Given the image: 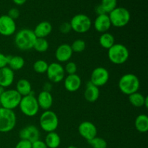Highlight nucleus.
I'll return each instance as SVG.
<instances>
[{
  "label": "nucleus",
  "mask_w": 148,
  "mask_h": 148,
  "mask_svg": "<svg viewBox=\"0 0 148 148\" xmlns=\"http://www.w3.org/2000/svg\"><path fill=\"white\" fill-rule=\"evenodd\" d=\"M64 87L67 91L71 92H76L82 85V79L77 74L67 75L64 79Z\"/></svg>",
  "instance_id": "dca6fc26"
},
{
  "label": "nucleus",
  "mask_w": 148,
  "mask_h": 148,
  "mask_svg": "<svg viewBox=\"0 0 148 148\" xmlns=\"http://www.w3.org/2000/svg\"><path fill=\"white\" fill-rule=\"evenodd\" d=\"M98 41L101 47L108 50L115 44V38L111 33L106 32V33H101Z\"/></svg>",
  "instance_id": "393cba45"
},
{
  "label": "nucleus",
  "mask_w": 148,
  "mask_h": 148,
  "mask_svg": "<svg viewBox=\"0 0 148 148\" xmlns=\"http://www.w3.org/2000/svg\"><path fill=\"white\" fill-rule=\"evenodd\" d=\"M52 88H53V85H52L51 82H45L44 85H43V90L46 91V92H50L51 91Z\"/></svg>",
  "instance_id": "ea45409f"
},
{
  "label": "nucleus",
  "mask_w": 148,
  "mask_h": 148,
  "mask_svg": "<svg viewBox=\"0 0 148 148\" xmlns=\"http://www.w3.org/2000/svg\"><path fill=\"white\" fill-rule=\"evenodd\" d=\"M130 57V51L121 43H115L108 50V58L116 65H121L127 62Z\"/></svg>",
  "instance_id": "7ed1b4c3"
},
{
  "label": "nucleus",
  "mask_w": 148,
  "mask_h": 148,
  "mask_svg": "<svg viewBox=\"0 0 148 148\" xmlns=\"http://www.w3.org/2000/svg\"><path fill=\"white\" fill-rule=\"evenodd\" d=\"M17 124V116L14 111L0 108V132L12 131Z\"/></svg>",
  "instance_id": "6e6552de"
},
{
  "label": "nucleus",
  "mask_w": 148,
  "mask_h": 148,
  "mask_svg": "<svg viewBox=\"0 0 148 148\" xmlns=\"http://www.w3.org/2000/svg\"><path fill=\"white\" fill-rule=\"evenodd\" d=\"M49 64L43 59H38L33 63V70L38 74H44L47 71Z\"/></svg>",
  "instance_id": "c85d7f7f"
},
{
  "label": "nucleus",
  "mask_w": 148,
  "mask_h": 148,
  "mask_svg": "<svg viewBox=\"0 0 148 148\" xmlns=\"http://www.w3.org/2000/svg\"><path fill=\"white\" fill-rule=\"evenodd\" d=\"M101 6L106 14H109L111 11L117 7V0H101Z\"/></svg>",
  "instance_id": "2f4dec72"
},
{
  "label": "nucleus",
  "mask_w": 148,
  "mask_h": 148,
  "mask_svg": "<svg viewBox=\"0 0 148 148\" xmlns=\"http://www.w3.org/2000/svg\"><path fill=\"white\" fill-rule=\"evenodd\" d=\"M67 148H78V147H77L76 146H74V145H70V146H69V147H68Z\"/></svg>",
  "instance_id": "c03bdc74"
},
{
  "label": "nucleus",
  "mask_w": 148,
  "mask_h": 148,
  "mask_svg": "<svg viewBox=\"0 0 148 148\" xmlns=\"http://www.w3.org/2000/svg\"><path fill=\"white\" fill-rule=\"evenodd\" d=\"M46 73L49 80L53 83H59L63 81L66 74L64 66L59 62L49 64Z\"/></svg>",
  "instance_id": "9d476101"
},
{
  "label": "nucleus",
  "mask_w": 148,
  "mask_h": 148,
  "mask_svg": "<svg viewBox=\"0 0 148 148\" xmlns=\"http://www.w3.org/2000/svg\"><path fill=\"white\" fill-rule=\"evenodd\" d=\"M33 30L23 28L15 33L14 36V45L20 51H29L33 48L36 40Z\"/></svg>",
  "instance_id": "f257e3e1"
},
{
  "label": "nucleus",
  "mask_w": 148,
  "mask_h": 148,
  "mask_svg": "<svg viewBox=\"0 0 148 148\" xmlns=\"http://www.w3.org/2000/svg\"><path fill=\"white\" fill-rule=\"evenodd\" d=\"M39 125L41 130L46 132H55L59 127V118L54 111L51 110L44 111L39 118Z\"/></svg>",
  "instance_id": "20e7f679"
},
{
  "label": "nucleus",
  "mask_w": 148,
  "mask_h": 148,
  "mask_svg": "<svg viewBox=\"0 0 148 148\" xmlns=\"http://www.w3.org/2000/svg\"><path fill=\"white\" fill-rule=\"evenodd\" d=\"M20 11H19L18 9L12 8L9 10L7 15H8L10 18L12 19V20H15L16 19H17L19 17H20Z\"/></svg>",
  "instance_id": "c9c22d12"
},
{
  "label": "nucleus",
  "mask_w": 148,
  "mask_h": 148,
  "mask_svg": "<svg viewBox=\"0 0 148 148\" xmlns=\"http://www.w3.org/2000/svg\"><path fill=\"white\" fill-rule=\"evenodd\" d=\"M111 25L116 27H123L127 25L131 20L130 11L124 7H116L108 14Z\"/></svg>",
  "instance_id": "0eeeda50"
},
{
  "label": "nucleus",
  "mask_w": 148,
  "mask_h": 148,
  "mask_svg": "<svg viewBox=\"0 0 148 148\" xmlns=\"http://www.w3.org/2000/svg\"><path fill=\"white\" fill-rule=\"evenodd\" d=\"M0 108H1V104H0Z\"/></svg>",
  "instance_id": "a18cd8bd"
},
{
  "label": "nucleus",
  "mask_w": 148,
  "mask_h": 148,
  "mask_svg": "<svg viewBox=\"0 0 148 148\" xmlns=\"http://www.w3.org/2000/svg\"><path fill=\"white\" fill-rule=\"evenodd\" d=\"M84 97L85 99L89 103H94L100 97V90L99 88L94 85L90 82H88L86 84L85 92H84Z\"/></svg>",
  "instance_id": "412c9836"
},
{
  "label": "nucleus",
  "mask_w": 148,
  "mask_h": 148,
  "mask_svg": "<svg viewBox=\"0 0 148 148\" xmlns=\"http://www.w3.org/2000/svg\"><path fill=\"white\" fill-rule=\"evenodd\" d=\"M145 108L147 109V108H148V97L147 96V98H146V100L145 101V106H144Z\"/></svg>",
  "instance_id": "79ce46f5"
},
{
  "label": "nucleus",
  "mask_w": 148,
  "mask_h": 148,
  "mask_svg": "<svg viewBox=\"0 0 148 148\" xmlns=\"http://www.w3.org/2000/svg\"><path fill=\"white\" fill-rule=\"evenodd\" d=\"M73 55L71 46L68 43L59 45L55 51V57L59 63H65L69 62Z\"/></svg>",
  "instance_id": "2eb2a0df"
},
{
  "label": "nucleus",
  "mask_w": 148,
  "mask_h": 148,
  "mask_svg": "<svg viewBox=\"0 0 148 148\" xmlns=\"http://www.w3.org/2000/svg\"><path fill=\"white\" fill-rule=\"evenodd\" d=\"M20 140H28L30 143L40 140V131L35 125H27L19 132Z\"/></svg>",
  "instance_id": "4468645a"
},
{
  "label": "nucleus",
  "mask_w": 148,
  "mask_h": 148,
  "mask_svg": "<svg viewBox=\"0 0 148 148\" xmlns=\"http://www.w3.org/2000/svg\"><path fill=\"white\" fill-rule=\"evenodd\" d=\"M119 89L126 95L138 92L140 87V81L138 77L132 73H127L122 75L119 80Z\"/></svg>",
  "instance_id": "f03ea898"
},
{
  "label": "nucleus",
  "mask_w": 148,
  "mask_h": 148,
  "mask_svg": "<svg viewBox=\"0 0 148 148\" xmlns=\"http://www.w3.org/2000/svg\"><path fill=\"white\" fill-rule=\"evenodd\" d=\"M12 1H13V2L16 4V5L20 6V5H23V4H24L27 1V0H12Z\"/></svg>",
  "instance_id": "a19ab883"
},
{
  "label": "nucleus",
  "mask_w": 148,
  "mask_h": 148,
  "mask_svg": "<svg viewBox=\"0 0 148 148\" xmlns=\"http://www.w3.org/2000/svg\"><path fill=\"white\" fill-rule=\"evenodd\" d=\"M90 145L92 148H107V142L102 137H95L91 140L88 141Z\"/></svg>",
  "instance_id": "7c9ffc66"
},
{
  "label": "nucleus",
  "mask_w": 148,
  "mask_h": 148,
  "mask_svg": "<svg viewBox=\"0 0 148 148\" xmlns=\"http://www.w3.org/2000/svg\"><path fill=\"white\" fill-rule=\"evenodd\" d=\"M36 99H37L39 108L43 109V111L50 110L53 105V98L50 92L42 90L36 97Z\"/></svg>",
  "instance_id": "6ab92c4d"
},
{
  "label": "nucleus",
  "mask_w": 148,
  "mask_h": 148,
  "mask_svg": "<svg viewBox=\"0 0 148 148\" xmlns=\"http://www.w3.org/2000/svg\"><path fill=\"white\" fill-rule=\"evenodd\" d=\"M32 148H48L44 141L38 140L32 143Z\"/></svg>",
  "instance_id": "4c0bfd02"
},
{
  "label": "nucleus",
  "mask_w": 148,
  "mask_h": 148,
  "mask_svg": "<svg viewBox=\"0 0 148 148\" xmlns=\"http://www.w3.org/2000/svg\"><path fill=\"white\" fill-rule=\"evenodd\" d=\"M44 142L48 148H58L61 144V137L56 132H52L47 133Z\"/></svg>",
  "instance_id": "a878e982"
},
{
  "label": "nucleus",
  "mask_w": 148,
  "mask_h": 148,
  "mask_svg": "<svg viewBox=\"0 0 148 148\" xmlns=\"http://www.w3.org/2000/svg\"><path fill=\"white\" fill-rule=\"evenodd\" d=\"M16 29L15 20L10 18L7 14L0 16V35L5 37L11 36L15 33Z\"/></svg>",
  "instance_id": "f8f14e48"
},
{
  "label": "nucleus",
  "mask_w": 148,
  "mask_h": 148,
  "mask_svg": "<svg viewBox=\"0 0 148 148\" xmlns=\"http://www.w3.org/2000/svg\"><path fill=\"white\" fill-rule=\"evenodd\" d=\"M111 20L108 14L98 15L93 22V27L97 32L101 33H106L111 27Z\"/></svg>",
  "instance_id": "f3484780"
},
{
  "label": "nucleus",
  "mask_w": 148,
  "mask_h": 148,
  "mask_svg": "<svg viewBox=\"0 0 148 148\" xmlns=\"http://www.w3.org/2000/svg\"><path fill=\"white\" fill-rule=\"evenodd\" d=\"M71 30H72L71 25L70 23H67V22L63 23L62 24H61L60 26H59V31H60L62 34H68Z\"/></svg>",
  "instance_id": "72a5a7b5"
},
{
  "label": "nucleus",
  "mask_w": 148,
  "mask_h": 148,
  "mask_svg": "<svg viewBox=\"0 0 148 148\" xmlns=\"http://www.w3.org/2000/svg\"><path fill=\"white\" fill-rule=\"evenodd\" d=\"M52 30H53V27L49 22L42 21L36 26L33 30V33L36 38H46L51 33Z\"/></svg>",
  "instance_id": "aec40b11"
},
{
  "label": "nucleus",
  "mask_w": 148,
  "mask_h": 148,
  "mask_svg": "<svg viewBox=\"0 0 148 148\" xmlns=\"http://www.w3.org/2000/svg\"><path fill=\"white\" fill-rule=\"evenodd\" d=\"M95 12H96V14H98V15H101V14H106L105 12V10H103V7L101 6V4H98V6H96L95 7Z\"/></svg>",
  "instance_id": "58836bf2"
},
{
  "label": "nucleus",
  "mask_w": 148,
  "mask_h": 148,
  "mask_svg": "<svg viewBox=\"0 0 148 148\" xmlns=\"http://www.w3.org/2000/svg\"><path fill=\"white\" fill-rule=\"evenodd\" d=\"M128 97L129 101L133 106L136 107V108L144 107L145 101L147 96H145L144 95L139 92H136L130 95Z\"/></svg>",
  "instance_id": "bb28decb"
},
{
  "label": "nucleus",
  "mask_w": 148,
  "mask_h": 148,
  "mask_svg": "<svg viewBox=\"0 0 148 148\" xmlns=\"http://www.w3.org/2000/svg\"><path fill=\"white\" fill-rule=\"evenodd\" d=\"M8 58L9 56H7V55L0 52V69L7 66V64H8Z\"/></svg>",
  "instance_id": "e433bc0d"
},
{
  "label": "nucleus",
  "mask_w": 148,
  "mask_h": 148,
  "mask_svg": "<svg viewBox=\"0 0 148 148\" xmlns=\"http://www.w3.org/2000/svg\"><path fill=\"white\" fill-rule=\"evenodd\" d=\"M134 127L140 133H146L148 131V116L146 114H140L134 121Z\"/></svg>",
  "instance_id": "b1692460"
},
{
  "label": "nucleus",
  "mask_w": 148,
  "mask_h": 148,
  "mask_svg": "<svg viewBox=\"0 0 148 148\" xmlns=\"http://www.w3.org/2000/svg\"><path fill=\"white\" fill-rule=\"evenodd\" d=\"M64 68L65 73H66L67 75H74V74H76L77 71V65L74 62H66V65Z\"/></svg>",
  "instance_id": "473e14b6"
},
{
  "label": "nucleus",
  "mask_w": 148,
  "mask_h": 148,
  "mask_svg": "<svg viewBox=\"0 0 148 148\" xmlns=\"http://www.w3.org/2000/svg\"><path fill=\"white\" fill-rule=\"evenodd\" d=\"M49 48V43L46 38H37L33 45V49L38 53H45L47 51Z\"/></svg>",
  "instance_id": "cd10ccee"
},
{
  "label": "nucleus",
  "mask_w": 148,
  "mask_h": 148,
  "mask_svg": "<svg viewBox=\"0 0 148 148\" xmlns=\"http://www.w3.org/2000/svg\"><path fill=\"white\" fill-rule=\"evenodd\" d=\"M18 107L20 108V111L27 117H33L36 116L40 109L36 97L33 93L22 97Z\"/></svg>",
  "instance_id": "423d86ee"
},
{
  "label": "nucleus",
  "mask_w": 148,
  "mask_h": 148,
  "mask_svg": "<svg viewBox=\"0 0 148 148\" xmlns=\"http://www.w3.org/2000/svg\"><path fill=\"white\" fill-rule=\"evenodd\" d=\"M78 132L82 138L88 142L97 137L98 130L93 123L89 121H85L81 122L78 126Z\"/></svg>",
  "instance_id": "ddd939ff"
},
{
  "label": "nucleus",
  "mask_w": 148,
  "mask_h": 148,
  "mask_svg": "<svg viewBox=\"0 0 148 148\" xmlns=\"http://www.w3.org/2000/svg\"><path fill=\"white\" fill-rule=\"evenodd\" d=\"M15 90L22 97L33 93L31 83L27 79H19L16 84Z\"/></svg>",
  "instance_id": "4be33fe9"
},
{
  "label": "nucleus",
  "mask_w": 148,
  "mask_h": 148,
  "mask_svg": "<svg viewBox=\"0 0 148 148\" xmlns=\"http://www.w3.org/2000/svg\"><path fill=\"white\" fill-rule=\"evenodd\" d=\"M14 80V72L9 66L0 69V87L7 88L11 86Z\"/></svg>",
  "instance_id": "a211bd4d"
},
{
  "label": "nucleus",
  "mask_w": 148,
  "mask_h": 148,
  "mask_svg": "<svg viewBox=\"0 0 148 148\" xmlns=\"http://www.w3.org/2000/svg\"><path fill=\"white\" fill-rule=\"evenodd\" d=\"M110 75L108 69L103 66H98L92 70L90 75V82L98 88L106 85L109 80Z\"/></svg>",
  "instance_id": "9b49d317"
},
{
  "label": "nucleus",
  "mask_w": 148,
  "mask_h": 148,
  "mask_svg": "<svg viewBox=\"0 0 148 148\" xmlns=\"http://www.w3.org/2000/svg\"><path fill=\"white\" fill-rule=\"evenodd\" d=\"M14 148H32V143H30L28 140H20Z\"/></svg>",
  "instance_id": "f704fd0d"
},
{
  "label": "nucleus",
  "mask_w": 148,
  "mask_h": 148,
  "mask_svg": "<svg viewBox=\"0 0 148 148\" xmlns=\"http://www.w3.org/2000/svg\"><path fill=\"white\" fill-rule=\"evenodd\" d=\"M70 46L73 53H82L86 48V43L82 39H76Z\"/></svg>",
  "instance_id": "c756f323"
},
{
  "label": "nucleus",
  "mask_w": 148,
  "mask_h": 148,
  "mask_svg": "<svg viewBox=\"0 0 148 148\" xmlns=\"http://www.w3.org/2000/svg\"><path fill=\"white\" fill-rule=\"evenodd\" d=\"M22 96L15 89L4 90L0 96L1 108L14 111L19 106Z\"/></svg>",
  "instance_id": "39448f33"
},
{
  "label": "nucleus",
  "mask_w": 148,
  "mask_h": 148,
  "mask_svg": "<svg viewBox=\"0 0 148 148\" xmlns=\"http://www.w3.org/2000/svg\"><path fill=\"white\" fill-rule=\"evenodd\" d=\"M4 88H1V87H0V96H1V93H2L3 91H4Z\"/></svg>",
  "instance_id": "37998d69"
},
{
  "label": "nucleus",
  "mask_w": 148,
  "mask_h": 148,
  "mask_svg": "<svg viewBox=\"0 0 148 148\" xmlns=\"http://www.w3.org/2000/svg\"><path fill=\"white\" fill-rule=\"evenodd\" d=\"M72 30L77 33H85L90 30L92 23L91 19L85 14H77L69 22Z\"/></svg>",
  "instance_id": "1a4fd4ad"
},
{
  "label": "nucleus",
  "mask_w": 148,
  "mask_h": 148,
  "mask_svg": "<svg viewBox=\"0 0 148 148\" xmlns=\"http://www.w3.org/2000/svg\"><path fill=\"white\" fill-rule=\"evenodd\" d=\"M25 59L20 56H9L7 66L12 70L19 71L23 69L25 66Z\"/></svg>",
  "instance_id": "5701e85b"
}]
</instances>
